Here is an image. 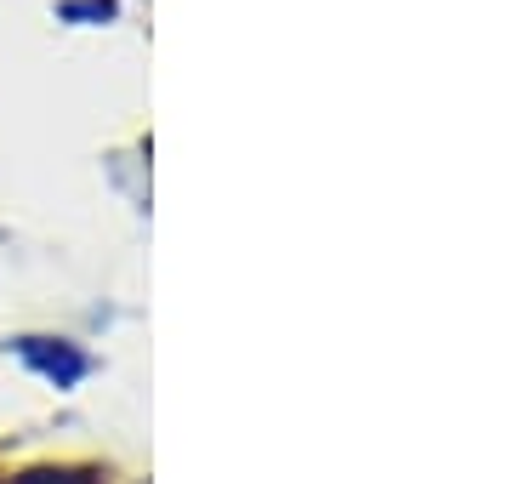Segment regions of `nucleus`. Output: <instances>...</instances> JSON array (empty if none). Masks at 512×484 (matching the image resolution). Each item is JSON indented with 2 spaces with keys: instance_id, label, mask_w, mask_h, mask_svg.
Returning <instances> with one entry per match:
<instances>
[{
  "instance_id": "nucleus-1",
  "label": "nucleus",
  "mask_w": 512,
  "mask_h": 484,
  "mask_svg": "<svg viewBox=\"0 0 512 484\" xmlns=\"http://www.w3.org/2000/svg\"><path fill=\"white\" fill-rule=\"evenodd\" d=\"M23 359H29V365H35V371H46L57 382V388H69L74 376L86 371V359L74 354V348H63V342H40V336H29V342H23Z\"/></svg>"
}]
</instances>
